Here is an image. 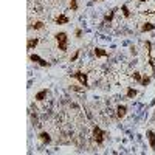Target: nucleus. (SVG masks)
<instances>
[{"mask_svg":"<svg viewBox=\"0 0 155 155\" xmlns=\"http://www.w3.org/2000/svg\"><path fill=\"white\" fill-rule=\"evenodd\" d=\"M126 113H127V107L123 104H120L118 107H116V116H118V118L121 120V118H124V116H126Z\"/></svg>","mask_w":155,"mask_h":155,"instance_id":"obj_5","label":"nucleus"},{"mask_svg":"<svg viewBox=\"0 0 155 155\" xmlns=\"http://www.w3.org/2000/svg\"><path fill=\"white\" fill-rule=\"evenodd\" d=\"M104 137H106V132L102 130L101 127L95 126V127H93V140L96 141V144L102 146V143H104Z\"/></svg>","mask_w":155,"mask_h":155,"instance_id":"obj_2","label":"nucleus"},{"mask_svg":"<svg viewBox=\"0 0 155 155\" xmlns=\"http://www.w3.org/2000/svg\"><path fill=\"white\" fill-rule=\"evenodd\" d=\"M140 84H141V85H144V87L149 85V84H150V76H143V79H141Z\"/></svg>","mask_w":155,"mask_h":155,"instance_id":"obj_17","label":"nucleus"},{"mask_svg":"<svg viewBox=\"0 0 155 155\" xmlns=\"http://www.w3.org/2000/svg\"><path fill=\"white\" fill-rule=\"evenodd\" d=\"M96 2H102V0H96Z\"/></svg>","mask_w":155,"mask_h":155,"instance_id":"obj_25","label":"nucleus"},{"mask_svg":"<svg viewBox=\"0 0 155 155\" xmlns=\"http://www.w3.org/2000/svg\"><path fill=\"white\" fill-rule=\"evenodd\" d=\"M30 61L39 64L41 67H50V62H47L45 59H42L41 56H37V54H30Z\"/></svg>","mask_w":155,"mask_h":155,"instance_id":"obj_4","label":"nucleus"},{"mask_svg":"<svg viewBox=\"0 0 155 155\" xmlns=\"http://www.w3.org/2000/svg\"><path fill=\"white\" fill-rule=\"evenodd\" d=\"M47 93H48V90H47V88H44V90H41V92H37V93H36L34 99H36V101H39V102H41V101H44V99H45Z\"/></svg>","mask_w":155,"mask_h":155,"instance_id":"obj_10","label":"nucleus"},{"mask_svg":"<svg viewBox=\"0 0 155 155\" xmlns=\"http://www.w3.org/2000/svg\"><path fill=\"white\" fill-rule=\"evenodd\" d=\"M147 140H149V146H150V149H153L155 150V132H152V130H147Z\"/></svg>","mask_w":155,"mask_h":155,"instance_id":"obj_8","label":"nucleus"},{"mask_svg":"<svg viewBox=\"0 0 155 155\" xmlns=\"http://www.w3.org/2000/svg\"><path fill=\"white\" fill-rule=\"evenodd\" d=\"M74 36H76L78 39H81V37H82V30L78 28V30H76V33H74Z\"/></svg>","mask_w":155,"mask_h":155,"instance_id":"obj_20","label":"nucleus"},{"mask_svg":"<svg viewBox=\"0 0 155 155\" xmlns=\"http://www.w3.org/2000/svg\"><path fill=\"white\" fill-rule=\"evenodd\" d=\"M39 138H41V141L44 144H50L51 143V137H50L48 132H41V134H39Z\"/></svg>","mask_w":155,"mask_h":155,"instance_id":"obj_7","label":"nucleus"},{"mask_svg":"<svg viewBox=\"0 0 155 155\" xmlns=\"http://www.w3.org/2000/svg\"><path fill=\"white\" fill-rule=\"evenodd\" d=\"M78 56H79V51H76V53L71 56V59H70V62H74L76 59H78Z\"/></svg>","mask_w":155,"mask_h":155,"instance_id":"obj_22","label":"nucleus"},{"mask_svg":"<svg viewBox=\"0 0 155 155\" xmlns=\"http://www.w3.org/2000/svg\"><path fill=\"white\" fill-rule=\"evenodd\" d=\"M95 56L96 58H107L109 53L106 50H102V48H95Z\"/></svg>","mask_w":155,"mask_h":155,"instance_id":"obj_13","label":"nucleus"},{"mask_svg":"<svg viewBox=\"0 0 155 155\" xmlns=\"http://www.w3.org/2000/svg\"><path fill=\"white\" fill-rule=\"evenodd\" d=\"M134 79H135V81H138V82H141L143 76H141V73H140V71H134Z\"/></svg>","mask_w":155,"mask_h":155,"instance_id":"obj_18","label":"nucleus"},{"mask_svg":"<svg viewBox=\"0 0 155 155\" xmlns=\"http://www.w3.org/2000/svg\"><path fill=\"white\" fill-rule=\"evenodd\" d=\"M71 90H73V92H82L84 88H81V87H78V85H71Z\"/></svg>","mask_w":155,"mask_h":155,"instance_id":"obj_21","label":"nucleus"},{"mask_svg":"<svg viewBox=\"0 0 155 155\" xmlns=\"http://www.w3.org/2000/svg\"><path fill=\"white\" fill-rule=\"evenodd\" d=\"M152 30H155V25L152 22H146L143 27H141V33H147V31H152Z\"/></svg>","mask_w":155,"mask_h":155,"instance_id":"obj_11","label":"nucleus"},{"mask_svg":"<svg viewBox=\"0 0 155 155\" xmlns=\"http://www.w3.org/2000/svg\"><path fill=\"white\" fill-rule=\"evenodd\" d=\"M70 8H71L73 11L78 9V0H70Z\"/></svg>","mask_w":155,"mask_h":155,"instance_id":"obj_19","label":"nucleus"},{"mask_svg":"<svg viewBox=\"0 0 155 155\" xmlns=\"http://www.w3.org/2000/svg\"><path fill=\"white\" fill-rule=\"evenodd\" d=\"M121 11H123V16H124L126 19H129V17H130V11H129L127 5H123V6H121Z\"/></svg>","mask_w":155,"mask_h":155,"instance_id":"obj_16","label":"nucleus"},{"mask_svg":"<svg viewBox=\"0 0 155 155\" xmlns=\"http://www.w3.org/2000/svg\"><path fill=\"white\" fill-rule=\"evenodd\" d=\"M54 37H56V41H58L59 50L65 53V51H67V45H68V34H67L65 31H61V33H58Z\"/></svg>","mask_w":155,"mask_h":155,"instance_id":"obj_1","label":"nucleus"},{"mask_svg":"<svg viewBox=\"0 0 155 155\" xmlns=\"http://www.w3.org/2000/svg\"><path fill=\"white\" fill-rule=\"evenodd\" d=\"M137 95H138V90H135V88H132V87H127V93H126V96H127L129 99H134Z\"/></svg>","mask_w":155,"mask_h":155,"instance_id":"obj_12","label":"nucleus"},{"mask_svg":"<svg viewBox=\"0 0 155 155\" xmlns=\"http://www.w3.org/2000/svg\"><path fill=\"white\" fill-rule=\"evenodd\" d=\"M71 78H74V79L79 81L84 88L88 87V74H87V73H84V71H74V73L71 74Z\"/></svg>","mask_w":155,"mask_h":155,"instance_id":"obj_3","label":"nucleus"},{"mask_svg":"<svg viewBox=\"0 0 155 155\" xmlns=\"http://www.w3.org/2000/svg\"><path fill=\"white\" fill-rule=\"evenodd\" d=\"M115 11H116V8H115V9H112V11H110V14H107V16L104 17V22H106V23H107V22L110 23V22L113 20V17H115Z\"/></svg>","mask_w":155,"mask_h":155,"instance_id":"obj_15","label":"nucleus"},{"mask_svg":"<svg viewBox=\"0 0 155 155\" xmlns=\"http://www.w3.org/2000/svg\"><path fill=\"white\" fill-rule=\"evenodd\" d=\"M56 25H67V23H70V19L65 16V14H61L59 17H56Z\"/></svg>","mask_w":155,"mask_h":155,"instance_id":"obj_9","label":"nucleus"},{"mask_svg":"<svg viewBox=\"0 0 155 155\" xmlns=\"http://www.w3.org/2000/svg\"><path fill=\"white\" fill-rule=\"evenodd\" d=\"M39 44V37H30L28 39V42H27V50H33L36 48Z\"/></svg>","mask_w":155,"mask_h":155,"instance_id":"obj_6","label":"nucleus"},{"mask_svg":"<svg viewBox=\"0 0 155 155\" xmlns=\"http://www.w3.org/2000/svg\"><path fill=\"white\" fill-rule=\"evenodd\" d=\"M44 27H45V25H44V22H41V20H37V22H34V23L31 25L33 30H42Z\"/></svg>","mask_w":155,"mask_h":155,"instance_id":"obj_14","label":"nucleus"},{"mask_svg":"<svg viewBox=\"0 0 155 155\" xmlns=\"http://www.w3.org/2000/svg\"><path fill=\"white\" fill-rule=\"evenodd\" d=\"M130 53H132L134 56H137V53H138V51H137V47H134V45L130 47Z\"/></svg>","mask_w":155,"mask_h":155,"instance_id":"obj_23","label":"nucleus"},{"mask_svg":"<svg viewBox=\"0 0 155 155\" xmlns=\"http://www.w3.org/2000/svg\"><path fill=\"white\" fill-rule=\"evenodd\" d=\"M138 2H141V3H144V2H147V0H138Z\"/></svg>","mask_w":155,"mask_h":155,"instance_id":"obj_24","label":"nucleus"}]
</instances>
